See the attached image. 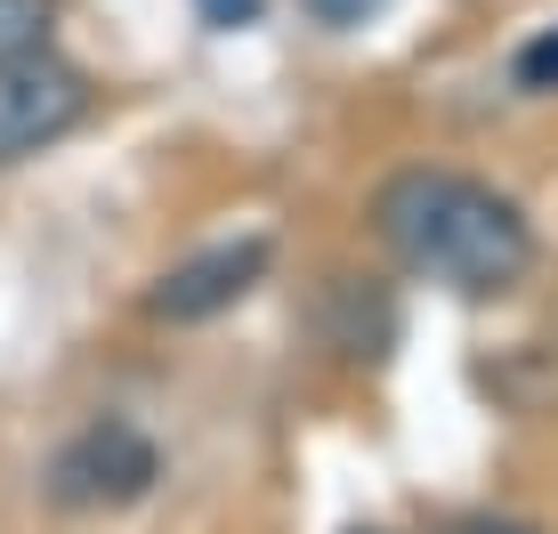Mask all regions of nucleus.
I'll return each mask as SVG.
<instances>
[{"label":"nucleus","mask_w":558,"mask_h":534,"mask_svg":"<svg viewBox=\"0 0 558 534\" xmlns=\"http://www.w3.org/2000/svg\"><path fill=\"white\" fill-rule=\"evenodd\" d=\"M510 82L526 89V98H558V25H543L534 41H518V57H510Z\"/></svg>","instance_id":"nucleus-7"},{"label":"nucleus","mask_w":558,"mask_h":534,"mask_svg":"<svg viewBox=\"0 0 558 534\" xmlns=\"http://www.w3.org/2000/svg\"><path fill=\"white\" fill-rule=\"evenodd\" d=\"M373 235L405 276L453 300H510L534 276V219L470 170H389L373 186Z\"/></svg>","instance_id":"nucleus-1"},{"label":"nucleus","mask_w":558,"mask_h":534,"mask_svg":"<svg viewBox=\"0 0 558 534\" xmlns=\"http://www.w3.org/2000/svg\"><path fill=\"white\" fill-rule=\"evenodd\" d=\"M267 267H276V243H267V235L210 243V252H195V259H179V267L154 276L146 316L154 324H210V316L235 308V300H252L259 283H267Z\"/></svg>","instance_id":"nucleus-4"},{"label":"nucleus","mask_w":558,"mask_h":534,"mask_svg":"<svg viewBox=\"0 0 558 534\" xmlns=\"http://www.w3.org/2000/svg\"><path fill=\"white\" fill-rule=\"evenodd\" d=\"M259 9L267 0H195V16L210 33H243V25H259Z\"/></svg>","instance_id":"nucleus-9"},{"label":"nucleus","mask_w":558,"mask_h":534,"mask_svg":"<svg viewBox=\"0 0 558 534\" xmlns=\"http://www.w3.org/2000/svg\"><path fill=\"white\" fill-rule=\"evenodd\" d=\"M446 534H543V526H526V519H453Z\"/></svg>","instance_id":"nucleus-10"},{"label":"nucleus","mask_w":558,"mask_h":534,"mask_svg":"<svg viewBox=\"0 0 558 534\" xmlns=\"http://www.w3.org/2000/svg\"><path fill=\"white\" fill-rule=\"evenodd\" d=\"M380 9H389V0H307V16H316V25H332V33H356V25H373Z\"/></svg>","instance_id":"nucleus-8"},{"label":"nucleus","mask_w":558,"mask_h":534,"mask_svg":"<svg viewBox=\"0 0 558 534\" xmlns=\"http://www.w3.org/2000/svg\"><path fill=\"white\" fill-rule=\"evenodd\" d=\"M349 534H389V526H349Z\"/></svg>","instance_id":"nucleus-11"},{"label":"nucleus","mask_w":558,"mask_h":534,"mask_svg":"<svg viewBox=\"0 0 558 534\" xmlns=\"http://www.w3.org/2000/svg\"><path fill=\"white\" fill-rule=\"evenodd\" d=\"M89 106H98V89H89V73L73 57H57V49L0 57V170H16V162L49 155L57 138H73L89 122Z\"/></svg>","instance_id":"nucleus-2"},{"label":"nucleus","mask_w":558,"mask_h":534,"mask_svg":"<svg viewBox=\"0 0 558 534\" xmlns=\"http://www.w3.org/2000/svg\"><path fill=\"white\" fill-rule=\"evenodd\" d=\"M162 478V446L138 422H89L49 453V502L57 510H130Z\"/></svg>","instance_id":"nucleus-3"},{"label":"nucleus","mask_w":558,"mask_h":534,"mask_svg":"<svg viewBox=\"0 0 558 534\" xmlns=\"http://www.w3.org/2000/svg\"><path fill=\"white\" fill-rule=\"evenodd\" d=\"M49 33H57V0H0V57L49 49Z\"/></svg>","instance_id":"nucleus-6"},{"label":"nucleus","mask_w":558,"mask_h":534,"mask_svg":"<svg viewBox=\"0 0 558 534\" xmlns=\"http://www.w3.org/2000/svg\"><path fill=\"white\" fill-rule=\"evenodd\" d=\"M324 349L349 365H380L397 340V300L380 276H324V316H316Z\"/></svg>","instance_id":"nucleus-5"}]
</instances>
